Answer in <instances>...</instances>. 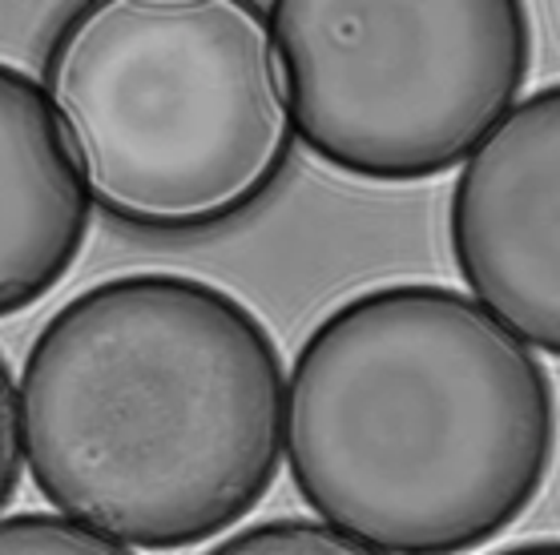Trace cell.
I'll use <instances>...</instances> for the list:
<instances>
[{"label":"cell","mask_w":560,"mask_h":555,"mask_svg":"<svg viewBox=\"0 0 560 555\" xmlns=\"http://www.w3.org/2000/svg\"><path fill=\"white\" fill-rule=\"evenodd\" d=\"M25 459L61 516L178 552L243 523L279 475L287 379L267 322L190 274L105 278L40 327Z\"/></svg>","instance_id":"cell-1"},{"label":"cell","mask_w":560,"mask_h":555,"mask_svg":"<svg viewBox=\"0 0 560 555\" xmlns=\"http://www.w3.org/2000/svg\"><path fill=\"white\" fill-rule=\"evenodd\" d=\"M552 379L504 322L440 282L351 294L299 346L287 459L306 507L383 555H464L536 499Z\"/></svg>","instance_id":"cell-2"},{"label":"cell","mask_w":560,"mask_h":555,"mask_svg":"<svg viewBox=\"0 0 560 555\" xmlns=\"http://www.w3.org/2000/svg\"><path fill=\"white\" fill-rule=\"evenodd\" d=\"M45 88L90 198L141 234L230 226L291 162L282 64L255 4H81L52 40Z\"/></svg>","instance_id":"cell-3"},{"label":"cell","mask_w":560,"mask_h":555,"mask_svg":"<svg viewBox=\"0 0 560 555\" xmlns=\"http://www.w3.org/2000/svg\"><path fill=\"white\" fill-rule=\"evenodd\" d=\"M294 138L359 181L408 186L456 169L516 109L533 16L516 0L262 9Z\"/></svg>","instance_id":"cell-4"},{"label":"cell","mask_w":560,"mask_h":555,"mask_svg":"<svg viewBox=\"0 0 560 555\" xmlns=\"http://www.w3.org/2000/svg\"><path fill=\"white\" fill-rule=\"evenodd\" d=\"M447 238L471 298L560 358V85L516 105L464 162Z\"/></svg>","instance_id":"cell-5"},{"label":"cell","mask_w":560,"mask_h":555,"mask_svg":"<svg viewBox=\"0 0 560 555\" xmlns=\"http://www.w3.org/2000/svg\"><path fill=\"white\" fill-rule=\"evenodd\" d=\"M90 214L49 88L0 61V318L57 291L90 238Z\"/></svg>","instance_id":"cell-6"},{"label":"cell","mask_w":560,"mask_h":555,"mask_svg":"<svg viewBox=\"0 0 560 555\" xmlns=\"http://www.w3.org/2000/svg\"><path fill=\"white\" fill-rule=\"evenodd\" d=\"M206 555H383L315 519H267L238 531Z\"/></svg>","instance_id":"cell-7"},{"label":"cell","mask_w":560,"mask_h":555,"mask_svg":"<svg viewBox=\"0 0 560 555\" xmlns=\"http://www.w3.org/2000/svg\"><path fill=\"white\" fill-rule=\"evenodd\" d=\"M0 555H133L126 543L85 528L69 516L21 511L0 519Z\"/></svg>","instance_id":"cell-8"},{"label":"cell","mask_w":560,"mask_h":555,"mask_svg":"<svg viewBox=\"0 0 560 555\" xmlns=\"http://www.w3.org/2000/svg\"><path fill=\"white\" fill-rule=\"evenodd\" d=\"M21 463H25L21 394H16L13 370L0 354V511L13 504L16 487H21Z\"/></svg>","instance_id":"cell-9"},{"label":"cell","mask_w":560,"mask_h":555,"mask_svg":"<svg viewBox=\"0 0 560 555\" xmlns=\"http://www.w3.org/2000/svg\"><path fill=\"white\" fill-rule=\"evenodd\" d=\"M497 555H560V540H533V543H516L509 552Z\"/></svg>","instance_id":"cell-10"}]
</instances>
